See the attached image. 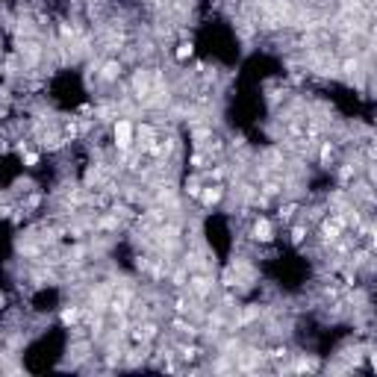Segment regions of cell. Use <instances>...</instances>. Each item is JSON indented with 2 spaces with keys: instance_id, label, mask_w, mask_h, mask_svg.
<instances>
[{
  "instance_id": "cell-1",
  "label": "cell",
  "mask_w": 377,
  "mask_h": 377,
  "mask_svg": "<svg viewBox=\"0 0 377 377\" xmlns=\"http://www.w3.org/2000/svg\"><path fill=\"white\" fill-rule=\"evenodd\" d=\"M133 136H136V127L130 118H115V124H112V139H115V147L121 150H130L133 147Z\"/></svg>"
},
{
  "instance_id": "cell-18",
  "label": "cell",
  "mask_w": 377,
  "mask_h": 377,
  "mask_svg": "<svg viewBox=\"0 0 377 377\" xmlns=\"http://www.w3.org/2000/svg\"><path fill=\"white\" fill-rule=\"evenodd\" d=\"M371 248H377V227H371Z\"/></svg>"
},
{
  "instance_id": "cell-9",
  "label": "cell",
  "mask_w": 377,
  "mask_h": 377,
  "mask_svg": "<svg viewBox=\"0 0 377 377\" xmlns=\"http://www.w3.org/2000/svg\"><path fill=\"white\" fill-rule=\"evenodd\" d=\"M188 165H192L195 171H201V168L206 165V154H204V150H195V154H192V159H188Z\"/></svg>"
},
{
  "instance_id": "cell-13",
  "label": "cell",
  "mask_w": 377,
  "mask_h": 377,
  "mask_svg": "<svg viewBox=\"0 0 377 377\" xmlns=\"http://www.w3.org/2000/svg\"><path fill=\"white\" fill-rule=\"evenodd\" d=\"M342 71H345V74H357V71H360V62H357V59H345V62H342Z\"/></svg>"
},
{
  "instance_id": "cell-6",
  "label": "cell",
  "mask_w": 377,
  "mask_h": 377,
  "mask_svg": "<svg viewBox=\"0 0 377 377\" xmlns=\"http://www.w3.org/2000/svg\"><path fill=\"white\" fill-rule=\"evenodd\" d=\"M59 318H62V324H65V327H74V324L80 321V307H65Z\"/></svg>"
},
{
  "instance_id": "cell-8",
  "label": "cell",
  "mask_w": 377,
  "mask_h": 377,
  "mask_svg": "<svg viewBox=\"0 0 377 377\" xmlns=\"http://www.w3.org/2000/svg\"><path fill=\"white\" fill-rule=\"evenodd\" d=\"M186 192H188V198H201V192H204V186H201V180L198 177H192V180H186Z\"/></svg>"
},
{
  "instance_id": "cell-3",
  "label": "cell",
  "mask_w": 377,
  "mask_h": 377,
  "mask_svg": "<svg viewBox=\"0 0 377 377\" xmlns=\"http://www.w3.org/2000/svg\"><path fill=\"white\" fill-rule=\"evenodd\" d=\"M121 74H124L121 59H106V62L100 65V80H103V83H118Z\"/></svg>"
},
{
  "instance_id": "cell-16",
  "label": "cell",
  "mask_w": 377,
  "mask_h": 377,
  "mask_svg": "<svg viewBox=\"0 0 377 377\" xmlns=\"http://www.w3.org/2000/svg\"><path fill=\"white\" fill-rule=\"evenodd\" d=\"M368 180H371V183H377V162L368 168Z\"/></svg>"
},
{
  "instance_id": "cell-12",
  "label": "cell",
  "mask_w": 377,
  "mask_h": 377,
  "mask_svg": "<svg viewBox=\"0 0 377 377\" xmlns=\"http://www.w3.org/2000/svg\"><path fill=\"white\" fill-rule=\"evenodd\" d=\"M295 212H298V204H286V206H280V218H283V221H292Z\"/></svg>"
},
{
  "instance_id": "cell-7",
  "label": "cell",
  "mask_w": 377,
  "mask_h": 377,
  "mask_svg": "<svg viewBox=\"0 0 377 377\" xmlns=\"http://www.w3.org/2000/svg\"><path fill=\"white\" fill-rule=\"evenodd\" d=\"M209 289H212V283H209L204 274H195V277H192V292H198V295H206Z\"/></svg>"
},
{
  "instance_id": "cell-11",
  "label": "cell",
  "mask_w": 377,
  "mask_h": 377,
  "mask_svg": "<svg viewBox=\"0 0 377 377\" xmlns=\"http://www.w3.org/2000/svg\"><path fill=\"white\" fill-rule=\"evenodd\" d=\"M21 159H24V165H27V168H35V165H39V154H32V150L21 154Z\"/></svg>"
},
{
  "instance_id": "cell-4",
  "label": "cell",
  "mask_w": 377,
  "mask_h": 377,
  "mask_svg": "<svg viewBox=\"0 0 377 377\" xmlns=\"http://www.w3.org/2000/svg\"><path fill=\"white\" fill-rule=\"evenodd\" d=\"M221 198H224V186H221V183H215V186H204V192H201V198H198V201H201L204 206H215Z\"/></svg>"
},
{
  "instance_id": "cell-2",
  "label": "cell",
  "mask_w": 377,
  "mask_h": 377,
  "mask_svg": "<svg viewBox=\"0 0 377 377\" xmlns=\"http://www.w3.org/2000/svg\"><path fill=\"white\" fill-rule=\"evenodd\" d=\"M251 236H253L256 242H262V245H268V242H274V227H271V221H268L266 215H259V218H253V227H251Z\"/></svg>"
},
{
  "instance_id": "cell-17",
  "label": "cell",
  "mask_w": 377,
  "mask_h": 377,
  "mask_svg": "<svg viewBox=\"0 0 377 377\" xmlns=\"http://www.w3.org/2000/svg\"><path fill=\"white\" fill-rule=\"evenodd\" d=\"M368 362H371V368L377 371V351H371V354H368Z\"/></svg>"
},
{
  "instance_id": "cell-10",
  "label": "cell",
  "mask_w": 377,
  "mask_h": 377,
  "mask_svg": "<svg viewBox=\"0 0 377 377\" xmlns=\"http://www.w3.org/2000/svg\"><path fill=\"white\" fill-rule=\"evenodd\" d=\"M304 239H307V227H304V224H295V227H292V242L295 245H304Z\"/></svg>"
},
{
  "instance_id": "cell-15",
  "label": "cell",
  "mask_w": 377,
  "mask_h": 377,
  "mask_svg": "<svg viewBox=\"0 0 377 377\" xmlns=\"http://www.w3.org/2000/svg\"><path fill=\"white\" fill-rule=\"evenodd\" d=\"M351 174H354V168H351V165H345L342 171H339V177H342V180H351Z\"/></svg>"
},
{
  "instance_id": "cell-5",
  "label": "cell",
  "mask_w": 377,
  "mask_h": 377,
  "mask_svg": "<svg viewBox=\"0 0 377 377\" xmlns=\"http://www.w3.org/2000/svg\"><path fill=\"white\" fill-rule=\"evenodd\" d=\"M192 53H195V45H192V42H180L177 50H174V59H177V62H188V59H192Z\"/></svg>"
},
{
  "instance_id": "cell-14",
  "label": "cell",
  "mask_w": 377,
  "mask_h": 377,
  "mask_svg": "<svg viewBox=\"0 0 377 377\" xmlns=\"http://www.w3.org/2000/svg\"><path fill=\"white\" fill-rule=\"evenodd\" d=\"M330 157H333V144H330V141H324V144H321V162H327Z\"/></svg>"
}]
</instances>
